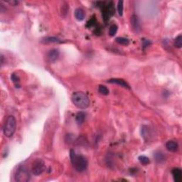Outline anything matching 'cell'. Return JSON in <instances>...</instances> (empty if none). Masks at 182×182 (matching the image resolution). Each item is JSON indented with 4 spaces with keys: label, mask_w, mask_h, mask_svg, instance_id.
<instances>
[{
    "label": "cell",
    "mask_w": 182,
    "mask_h": 182,
    "mask_svg": "<svg viewBox=\"0 0 182 182\" xmlns=\"http://www.w3.org/2000/svg\"><path fill=\"white\" fill-rule=\"evenodd\" d=\"M70 157L72 164L77 171L82 172L86 170L87 161L85 157H84L82 155L76 154V153L73 149L70 151Z\"/></svg>",
    "instance_id": "6da1fadb"
},
{
    "label": "cell",
    "mask_w": 182,
    "mask_h": 182,
    "mask_svg": "<svg viewBox=\"0 0 182 182\" xmlns=\"http://www.w3.org/2000/svg\"><path fill=\"white\" fill-rule=\"evenodd\" d=\"M71 100L77 108L86 109L90 105V100L88 97L81 91H77L73 93Z\"/></svg>",
    "instance_id": "7a4b0ae2"
},
{
    "label": "cell",
    "mask_w": 182,
    "mask_h": 182,
    "mask_svg": "<svg viewBox=\"0 0 182 182\" xmlns=\"http://www.w3.org/2000/svg\"><path fill=\"white\" fill-rule=\"evenodd\" d=\"M16 128V120L13 115H9L5 121L3 127V132L6 137H11L14 135Z\"/></svg>",
    "instance_id": "3957f363"
},
{
    "label": "cell",
    "mask_w": 182,
    "mask_h": 182,
    "mask_svg": "<svg viewBox=\"0 0 182 182\" xmlns=\"http://www.w3.org/2000/svg\"><path fill=\"white\" fill-rule=\"evenodd\" d=\"M15 181L18 182H27L31 178V173L29 170L25 166H21L18 168L15 173Z\"/></svg>",
    "instance_id": "277c9868"
},
{
    "label": "cell",
    "mask_w": 182,
    "mask_h": 182,
    "mask_svg": "<svg viewBox=\"0 0 182 182\" xmlns=\"http://www.w3.org/2000/svg\"><path fill=\"white\" fill-rule=\"evenodd\" d=\"M45 169V165L44 161L42 159H37L33 162V166H32V173L35 176H38L41 174Z\"/></svg>",
    "instance_id": "5b68a950"
},
{
    "label": "cell",
    "mask_w": 182,
    "mask_h": 182,
    "mask_svg": "<svg viewBox=\"0 0 182 182\" xmlns=\"http://www.w3.org/2000/svg\"><path fill=\"white\" fill-rule=\"evenodd\" d=\"M130 22L131 25H132V27L135 32H139L141 30V26L140 23H139V20L138 16L136 14H133L131 16L130 18Z\"/></svg>",
    "instance_id": "8992f818"
},
{
    "label": "cell",
    "mask_w": 182,
    "mask_h": 182,
    "mask_svg": "<svg viewBox=\"0 0 182 182\" xmlns=\"http://www.w3.org/2000/svg\"><path fill=\"white\" fill-rule=\"evenodd\" d=\"M107 82H109V83H112V84H116V85H118L119 86L124 87V88L127 89H130V86H129V84L127 83L125 80H124L123 79L120 78H112L109 79L107 81Z\"/></svg>",
    "instance_id": "52a82bcc"
},
{
    "label": "cell",
    "mask_w": 182,
    "mask_h": 182,
    "mask_svg": "<svg viewBox=\"0 0 182 182\" xmlns=\"http://www.w3.org/2000/svg\"><path fill=\"white\" fill-rule=\"evenodd\" d=\"M59 55L60 52L58 49H52L50 50L47 53V58H48V61L53 63V62H55L58 59Z\"/></svg>",
    "instance_id": "ba28073f"
},
{
    "label": "cell",
    "mask_w": 182,
    "mask_h": 182,
    "mask_svg": "<svg viewBox=\"0 0 182 182\" xmlns=\"http://www.w3.org/2000/svg\"><path fill=\"white\" fill-rule=\"evenodd\" d=\"M166 149L168 151L175 152L178 149V145L177 142L173 140H169L166 143Z\"/></svg>",
    "instance_id": "9c48e42d"
},
{
    "label": "cell",
    "mask_w": 182,
    "mask_h": 182,
    "mask_svg": "<svg viewBox=\"0 0 182 182\" xmlns=\"http://www.w3.org/2000/svg\"><path fill=\"white\" fill-rule=\"evenodd\" d=\"M172 175L175 182H181L182 180V171L179 168H174L172 169Z\"/></svg>",
    "instance_id": "30bf717a"
},
{
    "label": "cell",
    "mask_w": 182,
    "mask_h": 182,
    "mask_svg": "<svg viewBox=\"0 0 182 182\" xmlns=\"http://www.w3.org/2000/svg\"><path fill=\"white\" fill-rule=\"evenodd\" d=\"M42 42L45 43H60L63 42L62 40L60 38H57V37L54 36H47L45 37L44 38L42 39Z\"/></svg>",
    "instance_id": "8fae6325"
},
{
    "label": "cell",
    "mask_w": 182,
    "mask_h": 182,
    "mask_svg": "<svg viewBox=\"0 0 182 182\" xmlns=\"http://www.w3.org/2000/svg\"><path fill=\"white\" fill-rule=\"evenodd\" d=\"M85 117H86V114L84 112H77L76 116H75V121H76L77 124L78 125H81L82 123L85 122Z\"/></svg>",
    "instance_id": "7c38bea8"
},
{
    "label": "cell",
    "mask_w": 182,
    "mask_h": 182,
    "mask_svg": "<svg viewBox=\"0 0 182 182\" xmlns=\"http://www.w3.org/2000/svg\"><path fill=\"white\" fill-rule=\"evenodd\" d=\"M75 17L78 21H82L85 18V11L81 8H77L75 11Z\"/></svg>",
    "instance_id": "4fadbf2b"
},
{
    "label": "cell",
    "mask_w": 182,
    "mask_h": 182,
    "mask_svg": "<svg viewBox=\"0 0 182 182\" xmlns=\"http://www.w3.org/2000/svg\"><path fill=\"white\" fill-rule=\"evenodd\" d=\"M154 157L155 159V161L159 163L163 162L165 160V156L164 153L161 151H155L154 154Z\"/></svg>",
    "instance_id": "5bb4252c"
},
{
    "label": "cell",
    "mask_w": 182,
    "mask_h": 182,
    "mask_svg": "<svg viewBox=\"0 0 182 182\" xmlns=\"http://www.w3.org/2000/svg\"><path fill=\"white\" fill-rule=\"evenodd\" d=\"M106 6H107V11H108L109 16H112L115 13V9H114V4L112 1H109L107 4H106Z\"/></svg>",
    "instance_id": "9a60e30c"
},
{
    "label": "cell",
    "mask_w": 182,
    "mask_h": 182,
    "mask_svg": "<svg viewBox=\"0 0 182 182\" xmlns=\"http://www.w3.org/2000/svg\"><path fill=\"white\" fill-rule=\"evenodd\" d=\"M115 41L119 44L124 45H127L129 43V40L127 38H124V37H117V38H116Z\"/></svg>",
    "instance_id": "2e32d148"
},
{
    "label": "cell",
    "mask_w": 182,
    "mask_h": 182,
    "mask_svg": "<svg viewBox=\"0 0 182 182\" xmlns=\"http://www.w3.org/2000/svg\"><path fill=\"white\" fill-rule=\"evenodd\" d=\"M138 159H139V162L143 165H147L150 163V160H149V158H148L147 156H144V155L139 156V157H138Z\"/></svg>",
    "instance_id": "e0dca14e"
},
{
    "label": "cell",
    "mask_w": 182,
    "mask_h": 182,
    "mask_svg": "<svg viewBox=\"0 0 182 182\" xmlns=\"http://www.w3.org/2000/svg\"><path fill=\"white\" fill-rule=\"evenodd\" d=\"M173 45H174L175 47L176 48H181L182 46V36L181 34L178 35V36L175 38L174 40V43H173Z\"/></svg>",
    "instance_id": "ac0fdd59"
},
{
    "label": "cell",
    "mask_w": 182,
    "mask_h": 182,
    "mask_svg": "<svg viewBox=\"0 0 182 182\" xmlns=\"http://www.w3.org/2000/svg\"><path fill=\"white\" fill-rule=\"evenodd\" d=\"M98 92L103 95H107L109 94V90L105 85H100L98 87Z\"/></svg>",
    "instance_id": "d6986e66"
},
{
    "label": "cell",
    "mask_w": 182,
    "mask_h": 182,
    "mask_svg": "<svg viewBox=\"0 0 182 182\" xmlns=\"http://www.w3.org/2000/svg\"><path fill=\"white\" fill-rule=\"evenodd\" d=\"M11 79L12 80L13 82L14 83L15 86L16 87H20V85H19V82H20V79L17 75H16L15 73H12L11 75Z\"/></svg>",
    "instance_id": "ffe728a7"
},
{
    "label": "cell",
    "mask_w": 182,
    "mask_h": 182,
    "mask_svg": "<svg viewBox=\"0 0 182 182\" xmlns=\"http://www.w3.org/2000/svg\"><path fill=\"white\" fill-rule=\"evenodd\" d=\"M97 23V21H96V18H95V16H92L91 17L88 21H87L86 23V27L87 28H90L94 26Z\"/></svg>",
    "instance_id": "44dd1931"
},
{
    "label": "cell",
    "mask_w": 182,
    "mask_h": 182,
    "mask_svg": "<svg viewBox=\"0 0 182 182\" xmlns=\"http://www.w3.org/2000/svg\"><path fill=\"white\" fill-rule=\"evenodd\" d=\"M117 28H118V27H117V25L115 24H113L112 25V26L109 27V34L110 36H114V35L116 34V33H117Z\"/></svg>",
    "instance_id": "7402d4cb"
},
{
    "label": "cell",
    "mask_w": 182,
    "mask_h": 182,
    "mask_svg": "<svg viewBox=\"0 0 182 182\" xmlns=\"http://www.w3.org/2000/svg\"><path fill=\"white\" fill-rule=\"evenodd\" d=\"M123 1L122 0H120V1H118L117 3V11H118V14L119 16H122L123 14Z\"/></svg>",
    "instance_id": "603a6c76"
},
{
    "label": "cell",
    "mask_w": 182,
    "mask_h": 182,
    "mask_svg": "<svg viewBox=\"0 0 182 182\" xmlns=\"http://www.w3.org/2000/svg\"><path fill=\"white\" fill-rule=\"evenodd\" d=\"M143 43H142V48L143 49H145L147 46H149V45L151 44V41L147 39H143Z\"/></svg>",
    "instance_id": "cb8c5ba5"
},
{
    "label": "cell",
    "mask_w": 182,
    "mask_h": 182,
    "mask_svg": "<svg viewBox=\"0 0 182 182\" xmlns=\"http://www.w3.org/2000/svg\"><path fill=\"white\" fill-rule=\"evenodd\" d=\"M4 63V57H3L2 55H1V64L2 65V64Z\"/></svg>",
    "instance_id": "d4e9b609"
}]
</instances>
